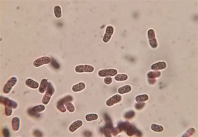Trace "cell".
Returning <instances> with one entry per match:
<instances>
[{"label":"cell","instance_id":"1f68e13d","mask_svg":"<svg viewBox=\"0 0 198 137\" xmlns=\"http://www.w3.org/2000/svg\"><path fill=\"white\" fill-rule=\"evenodd\" d=\"M104 134L105 137H112L111 135L109 130H108V129H106V130H105Z\"/></svg>","mask_w":198,"mask_h":137},{"label":"cell","instance_id":"6da1fadb","mask_svg":"<svg viewBox=\"0 0 198 137\" xmlns=\"http://www.w3.org/2000/svg\"><path fill=\"white\" fill-rule=\"evenodd\" d=\"M118 126L121 128L122 131H125L129 136H132L134 134L139 133L136 128L128 122H121Z\"/></svg>","mask_w":198,"mask_h":137},{"label":"cell","instance_id":"277c9868","mask_svg":"<svg viewBox=\"0 0 198 137\" xmlns=\"http://www.w3.org/2000/svg\"><path fill=\"white\" fill-rule=\"evenodd\" d=\"M73 98L70 95H68L61 99L58 102L57 104V109L61 113H65L67 111V109L65 107L64 103L68 102H72Z\"/></svg>","mask_w":198,"mask_h":137},{"label":"cell","instance_id":"3957f363","mask_svg":"<svg viewBox=\"0 0 198 137\" xmlns=\"http://www.w3.org/2000/svg\"><path fill=\"white\" fill-rule=\"evenodd\" d=\"M148 38L149 43L151 48L155 49L158 46V42L156 37L155 31L152 28L149 29L147 32Z\"/></svg>","mask_w":198,"mask_h":137},{"label":"cell","instance_id":"d6a6232c","mask_svg":"<svg viewBox=\"0 0 198 137\" xmlns=\"http://www.w3.org/2000/svg\"><path fill=\"white\" fill-rule=\"evenodd\" d=\"M3 133L5 136L8 137L9 136V131L8 130L7 128L4 129Z\"/></svg>","mask_w":198,"mask_h":137},{"label":"cell","instance_id":"ac0fdd59","mask_svg":"<svg viewBox=\"0 0 198 137\" xmlns=\"http://www.w3.org/2000/svg\"><path fill=\"white\" fill-rule=\"evenodd\" d=\"M48 84H49V82H48V80L47 79H42L41 82L39 89V93H41V94L45 93L46 89H47Z\"/></svg>","mask_w":198,"mask_h":137},{"label":"cell","instance_id":"8fae6325","mask_svg":"<svg viewBox=\"0 0 198 137\" xmlns=\"http://www.w3.org/2000/svg\"><path fill=\"white\" fill-rule=\"evenodd\" d=\"M1 100H1V102L4 104L5 106L12 107L13 109H16L17 107V103L9 98L1 97Z\"/></svg>","mask_w":198,"mask_h":137},{"label":"cell","instance_id":"f1b7e54d","mask_svg":"<svg viewBox=\"0 0 198 137\" xmlns=\"http://www.w3.org/2000/svg\"><path fill=\"white\" fill-rule=\"evenodd\" d=\"M135 115V113L134 111H129V112H128L126 113L125 115V118H126L128 119H130L134 116Z\"/></svg>","mask_w":198,"mask_h":137},{"label":"cell","instance_id":"5bb4252c","mask_svg":"<svg viewBox=\"0 0 198 137\" xmlns=\"http://www.w3.org/2000/svg\"><path fill=\"white\" fill-rule=\"evenodd\" d=\"M45 110V107L43 104H39L29 110V113L33 115H37Z\"/></svg>","mask_w":198,"mask_h":137},{"label":"cell","instance_id":"52a82bcc","mask_svg":"<svg viewBox=\"0 0 198 137\" xmlns=\"http://www.w3.org/2000/svg\"><path fill=\"white\" fill-rule=\"evenodd\" d=\"M117 69L115 68H107L99 70L98 72V75L101 77H114L117 74Z\"/></svg>","mask_w":198,"mask_h":137},{"label":"cell","instance_id":"ba28073f","mask_svg":"<svg viewBox=\"0 0 198 137\" xmlns=\"http://www.w3.org/2000/svg\"><path fill=\"white\" fill-rule=\"evenodd\" d=\"M52 61V59L49 57L43 56L36 59L33 62V65L35 67H39L44 64H50Z\"/></svg>","mask_w":198,"mask_h":137},{"label":"cell","instance_id":"5b68a950","mask_svg":"<svg viewBox=\"0 0 198 137\" xmlns=\"http://www.w3.org/2000/svg\"><path fill=\"white\" fill-rule=\"evenodd\" d=\"M75 71L78 73H92L95 70V68L92 65L89 64L78 65L75 68Z\"/></svg>","mask_w":198,"mask_h":137},{"label":"cell","instance_id":"f546056e","mask_svg":"<svg viewBox=\"0 0 198 137\" xmlns=\"http://www.w3.org/2000/svg\"><path fill=\"white\" fill-rule=\"evenodd\" d=\"M104 82L107 85H110L112 82V78L111 77H106L104 80Z\"/></svg>","mask_w":198,"mask_h":137},{"label":"cell","instance_id":"9c48e42d","mask_svg":"<svg viewBox=\"0 0 198 137\" xmlns=\"http://www.w3.org/2000/svg\"><path fill=\"white\" fill-rule=\"evenodd\" d=\"M114 32V28L111 25H108L106 27V32L103 38V42L104 43L108 42L111 39L112 37Z\"/></svg>","mask_w":198,"mask_h":137},{"label":"cell","instance_id":"cb8c5ba5","mask_svg":"<svg viewBox=\"0 0 198 137\" xmlns=\"http://www.w3.org/2000/svg\"><path fill=\"white\" fill-rule=\"evenodd\" d=\"M54 11L55 16L57 19H60L62 17L61 8L59 6H55L54 7Z\"/></svg>","mask_w":198,"mask_h":137},{"label":"cell","instance_id":"4dcf8cb0","mask_svg":"<svg viewBox=\"0 0 198 137\" xmlns=\"http://www.w3.org/2000/svg\"><path fill=\"white\" fill-rule=\"evenodd\" d=\"M144 105L145 103H143V102L138 103V104H136L135 107H136V109L139 110V109H141L143 108L144 106Z\"/></svg>","mask_w":198,"mask_h":137},{"label":"cell","instance_id":"9a60e30c","mask_svg":"<svg viewBox=\"0 0 198 137\" xmlns=\"http://www.w3.org/2000/svg\"><path fill=\"white\" fill-rule=\"evenodd\" d=\"M26 85L32 89H38L39 87V84L36 81L31 78H28L26 80Z\"/></svg>","mask_w":198,"mask_h":137},{"label":"cell","instance_id":"4316f807","mask_svg":"<svg viewBox=\"0 0 198 137\" xmlns=\"http://www.w3.org/2000/svg\"><path fill=\"white\" fill-rule=\"evenodd\" d=\"M196 130L194 127H190L182 135L183 137H191L195 134Z\"/></svg>","mask_w":198,"mask_h":137},{"label":"cell","instance_id":"603a6c76","mask_svg":"<svg viewBox=\"0 0 198 137\" xmlns=\"http://www.w3.org/2000/svg\"><path fill=\"white\" fill-rule=\"evenodd\" d=\"M85 118L87 122H90L98 119V116L96 114H89L85 116Z\"/></svg>","mask_w":198,"mask_h":137},{"label":"cell","instance_id":"ffe728a7","mask_svg":"<svg viewBox=\"0 0 198 137\" xmlns=\"http://www.w3.org/2000/svg\"><path fill=\"white\" fill-rule=\"evenodd\" d=\"M161 75V72L160 71H150L147 73V77L148 79H154L159 78Z\"/></svg>","mask_w":198,"mask_h":137},{"label":"cell","instance_id":"2e32d148","mask_svg":"<svg viewBox=\"0 0 198 137\" xmlns=\"http://www.w3.org/2000/svg\"><path fill=\"white\" fill-rule=\"evenodd\" d=\"M85 88L86 84L85 83L80 82L73 86L72 89L74 93H79L84 90Z\"/></svg>","mask_w":198,"mask_h":137},{"label":"cell","instance_id":"484cf974","mask_svg":"<svg viewBox=\"0 0 198 137\" xmlns=\"http://www.w3.org/2000/svg\"><path fill=\"white\" fill-rule=\"evenodd\" d=\"M64 105L67 110L70 113H73L75 112V108L74 105L71 102H68L65 103Z\"/></svg>","mask_w":198,"mask_h":137},{"label":"cell","instance_id":"e0dca14e","mask_svg":"<svg viewBox=\"0 0 198 137\" xmlns=\"http://www.w3.org/2000/svg\"><path fill=\"white\" fill-rule=\"evenodd\" d=\"M12 127L13 130L15 132L19 130L20 127V120L19 118L17 117H15L12 119Z\"/></svg>","mask_w":198,"mask_h":137},{"label":"cell","instance_id":"83f0119b","mask_svg":"<svg viewBox=\"0 0 198 137\" xmlns=\"http://www.w3.org/2000/svg\"><path fill=\"white\" fill-rule=\"evenodd\" d=\"M13 109L12 107H9L5 106V113L6 116L10 117L12 115L13 113Z\"/></svg>","mask_w":198,"mask_h":137},{"label":"cell","instance_id":"30bf717a","mask_svg":"<svg viewBox=\"0 0 198 137\" xmlns=\"http://www.w3.org/2000/svg\"><path fill=\"white\" fill-rule=\"evenodd\" d=\"M122 99L123 98L122 96L118 94H116L107 100L106 102V105L108 107L113 106L115 104L120 102Z\"/></svg>","mask_w":198,"mask_h":137},{"label":"cell","instance_id":"8992f818","mask_svg":"<svg viewBox=\"0 0 198 137\" xmlns=\"http://www.w3.org/2000/svg\"><path fill=\"white\" fill-rule=\"evenodd\" d=\"M17 82V79L16 77H11L4 86L3 92L6 94H8L11 92L12 88Z\"/></svg>","mask_w":198,"mask_h":137},{"label":"cell","instance_id":"d6986e66","mask_svg":"<svg viewBox=\"0 0 198 137\" xmlns=\"http://www.w3.org/2000/svg\"><path fill=\"white\" fill-rule=\"evenodd\" d=\"M132 87L130 85H124L118 89V93L120 95L127 94L131 92Z\"/></svg>","mask_w":198,"mask_h":137},{"label":"cell","instance_id":"7a4b0ae2","mask_svg":"<svg viewBox=\"0 0 198 137\" xmlns=\"http://www.w3.org/2000/svg\"><path fill=\"white\" fill-rule=\"evenodd\" d=\"M55 89L51 83L49 82L48 86L45 92V95L43 97L42 102L44 105H47L51 99V97L55 93Z\"/></svg>","mask_w":198,"mask_h":137},{"label":"cell","instance_id":"7c38bea8","mask_svg":"<svg viewBox=\"0 0 198 137\" xmlns=\"http://www.w3.org/2000/svg\"><path fill=\"white\" fill-rule=\"evenodd\" d=\"M167 67L166 62L164 61L159 62L153 64L151 65V69L154 71L164 70Z\"/></svg>","mask_w":198,"mask_h":137},{"label":"cell","instance_id":"7402d4cb","mask_svg":"<svg viewBox=\"0 0 198 137\" xmlns=\"http://www.w3.org/2000/svg\"><path fill=\"white\" fill-rule=\"evenodd\" d=\"M128 78V77L126 74H117L115 77V80L116 81L118 82L126 81L127 80Z\"/></svg>","mask_w":198,"mask_h":137},{"label":"cell","instance_id":"44dd1931","mask_svg":"<svg viewBox=\"0 0 198 137\" xmlns=\"http://www.w3.org/2000/svg\"><path fill=\"white\" fill-rule=\"evenodd\" d=\"M149 96L147 94H143V95H138L136 96L135 100L136 102L138 103H142L146 102L149 100Z\"/></svg>","mask_w":198,"mask_h":137},{"label":"cell","instance_id":"4fadbf2b","mask_svg":"<svg viewBox=\"0 0 198 137\" xmlns=\"http://www.w3.org/2000/svg\"><path fill=\"white\" fill-rule=\"evenodd\" d=\"M83 125V122L81 120L76 121L71 124L69 127V130L71 133L75 132L77 129L81 127Z\"/></svg>","mask_w":198,"mask_h":137},{"label":"cell","instance_id":"d4e9b609","mask_svg":"<svg viewBox=\"0 0 198 137\" xmlns=\"http://www.w3.org/2000/svg\"><path fill=\"white\" fill-rule=\"evenodd\" d=\"M151 129L154 132L161 133L164 130V127L162 125L156 124H152L151 125Z\"/></svg>","mask_w":198,"mask_h":137}]
</instances>
